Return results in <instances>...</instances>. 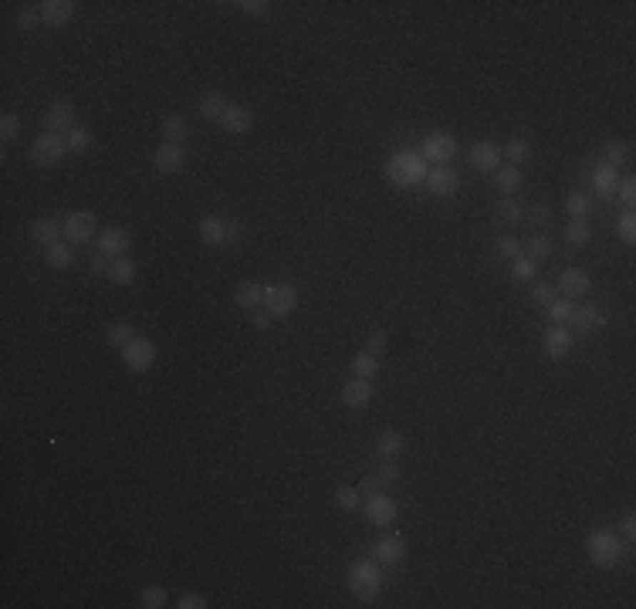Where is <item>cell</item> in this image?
Wrapping results in <instances>:
<instances>
[{
    "instance_id": "obj_3",
    "label": "cell",
    "mask_w": 636,
    "mask_h": 609,
    "mask_svg": "<svg viewBox=\"0 0 636 609\" xmlns=\"http://www.w3.org/2000/svg\"><path fill=\"white\" fill-rule=\"evenodd\" d=\"M386 173H390V180L396 183V186H416V183L427 180V163L413 153H396V156H390Z\"/></svg>"
},
{
    "instance_id": "obj_32",
    "label": "cell",
    "mask_w": 636,
    "mask_h": 609,
    "mask_svg": "<svg viewBox=\"0 0 636 609\" xmlns=\"http://www.w3.org/2000/svg\"><path fill=\"white\" fill-rule=\"evenodd\" d=\"M376 451H379V457H383V460H393V457L403 451V437L396 433V430H383V433H379Z\"/></svg>"
},
{
    "instance_id": "obj_54",
    "label": "cell",
    "mask_w": 636,
    "mask_h": 609,
    "mask_svg": "<svg viewBox=\"0 0 636 609\" xmlns=\"http://www.w3.org/2000/svg\"><path fill=\"white\" fill-rule=\"evenodd\" d=\"M176 606H180V609H203V606H207V599L200 596V593H186V596H180Z\"/></svg>"
},
{
    "instance_id": "obj_36",
    "label": "cell",
    "mask_w": 636,
    "mask_h": 609,
    "mask_svg": "<svg viewBox=\"0 0 636 609\" xmlns=\"http://www.w3.org/2000/svg\"><path fill=\"white\" fill-rule=\"evenodd\" d=\"M572 308H575V305H572V298L558 295V298L552 301V305H545L548 322H552V325H565V322H569V315H572Z\"/></svg>"
},
{
    "instance_id": "obj_24",
    "label": "cell",
    "mask_w": 636,
    "mask_h": 609,
    "mask_svg": "<svg viewBox=\"0 0 636 609\" xmlns=\"http://www.w3.org/2000/svg\"><path fill=\"white\" fill-rule=\"evenodd\" d=\"M592 186H596V193L599 196H612L616 193V169L610 166V163H599V166H592Z\"/></svg>"
},
{
    "instance_id": "obj_44",
    "label": "cell",
    "mask_w": 636,
    "mask_h": 609,
    "mask_svg": "<svg viewBox=\"0 0 636 609\" xmlns=\"http://www.w3.org/2000/svg\"><path fill=\"white\" fill-rule=\"evenodd\" d=\"M498 213H501L508 223H515V221H521V217H525V210H521V203L515 200V196H505V200L498 203Z\"/></svg>"
},
{
    "instance_id": "obj_35",
    "label": "cell",
    "mask_w": 636,
    "mask_h": 609,
    "mask_svg": "<svg viewBox=\"0 0 636 609\" xmlns=\"http://www.w3.org/2000/svg\"><path fill=\"white\" fill-rule=\"evenodd\" d=\"M352 373L359 379H373L379 373V359L373 356V352H359L355 359H352Z\"/></svg>"
},
{
    "instance_id": "obj_31",
    "label": "cell",
    "mask_w": 636,
    "mask_h": 609,
    "mask_svg": "<svg viewBox=\"0 0 636 609\" xmlns=\"http://www.w3.org/2000/svg\"><path fill=\"white\" fill-rule=\"evenodd\" d=\"M44 258H48V264H51V268L65 271L68 264H71V258H75V254H71V244H68V241H54V244L48 247V251H44Z\"/></svg>"
},
{
    "instance_id": "obj_23",
    "label": "cell",
    "mask_w": 636,
    "mask_h": 609,
    "mask_svg": "<svg viewBox=\"0 0 636 609\" xmlns=\"http://www.w3.org/2000/svg\"><path fill=\"white\" fill-rule=\"evenodd\" d=\"M264 295H268V288H264V285L247 281V285H241L234 291V301L241 305V308H247V311H258L261 305H264Z\"/></svg>"
},
{
    "instance_id": "obj_15",
    "label": "cell",
    "mask_w": 636,
    "mask_h": 609,
    "mask_svg": "<svg viewBox=\"0 0 636 609\" xmlns=\"http://www.w3.org/2000/svg\"><path fill=\"white\" fill-rule=\"evenodd\" d=\"M423 183H427V190L433 196H447V193H454L457 186H460V176H457L450 166H437V169H430Z\"/></svg>"
},
{
    "instance_id": "obj_26",
    "label": "cell",
    "mask_w": 636,
    "mask_h": 609,
    "mask_svg": "<svg viewBox=\"0 0 636 609\" xmlns=\"http://www.w3.org/2000/svg\"><path fill=\"white\" fill-rule=\"evenodd\" d=\"M565 241H569L572 247H585L589 241H592V223L585 221V217L569 221V223H565Z\"/></svg>"
},
{
    "instance_id": "obj_52",
    "label": "cell",
    "mask_w": 636,
    "mask_h": 609,
    "mask_svg": "<svg viewBox=\"0 0 636 609\" xmlns=\"http://www.w3.org/2000/svg\"><path fill=\"white\" fill-rule=\"evenodd\" d=\"M620 200L626 203V210H633V203H636V180L633 176L623 180V186H620Z\"/></svg>"
},
{
    "instance_id": "obj_57",
    "label": "cell",
    "mask_w": 636,
    "mask_h": 609,
    "mask_svg": "<svg viewBox=\"0 0 636 609\" xmlns=\"http://www.w3.org/2000/svg\"><path fill=\"white\" fill-rule=\"evenodd\" d=\"M237 7L247 14H268V4H264V0H244V4H237Z\"/></svg>"
},
{
    "instance_id": "obj_39",
    "label": "cell",
    "mask_w": 636,
    "mask_h": 609,
    "mask_svg": "<svg viewBox=\"0 0 636 609\" xmlns=\"http://www.w3.org/2000/svg\"><path fill=\"white\" fill-rule=\"evenodd\" d=\"M139 606L163 609V606H166V589H163V585H146L143 593H139Z\"/></svg>"
},
{
    "instance_id": "obj_38",
    "label": "cell",
    "mask_w": 636,
    "mask_h": 609,
    "mask_svg": "<svg viewBox=\"0 0 636 609\" xmlns=\"http://www.w3.org/2000/svg\"><path fill=\"white\" fill-rule=\"evenodd\" d=\"M511 278H515V281H532V278H538V264L521 254V258H515V264H511Z\"/></svg>"
},
{
    "instance_id": "obj_8",
    "label": "cell",
    "mask_w": 636,
    "mask_h": 609,
    "mask_svg": "<svg viewBox=\"0 0 636 609\" xmlns=\"http://www.w3.org/2000/svg\"><path fill=\"white\" fill-rule=\"evenodd\" d=\"M295 305H298V291L291 285H274V288H268V295H264V311H268L271 318L291 315Z\"/></svg>"
},
{
    "instance_id": "obj_29",
    "label": "cell",
    "mask_w": 636,
    "mask_h": 609,
    "mask_svg": "<svg viewBox=\"0 0 636 609\" xmlns=\"http://www.w3.org/2000/svg\"><path fill=\"white\" fill-rule=\"evenodd\" d=\"M159 132H163V143H173V146H180L183 139H186V122H183V116H166L163 119V126H159Z\"/></svg>"
},
{
    "instance_id": "obj_43",
    "label": "cell",
    "mask_w": 636,
    "mask_h": 609,
    "mask_svg": "<svg viewBox=\"0 0 636 609\" xmlns=\"http://www.w3.org/2000/svg\"><path fill=\"white\" fill-rule=\"evenodd\" d=\"M335 505L342 508V511H352V508L359 505V488H349V484L335 488Z\"/></svg>"
},
{
    "instance_id": "obj_53",
    "label": "cell",
    "mask_w": 636,
    "mask_h": 609,
    "mask_svg": "<svg viewBox=\"0 0 636 609\" xmlns=\"http://www.w3.org/2000/svg\"><path fill=\"white\" fill-rule=\"evenodd\" d=\"M38 21H41V11H21L17 14V27H21V31H34Z\"/></svg>"
},
{
    "instance_id": "obj_13",
    "label": "cell",
    "mask_w": 636,
    "mask_h": 609,
    "mask_svg": "<svg viewBox=\"0 0 636 609\" xmlns=\"http://www.w3.org/2000/svg\"><path fill=\"white\" fill-rule=\"evenodd\" d=\"M129 231H122V227H105L99 233V251H102L105 258H126V251H129Z\"/></svg>"
},
{
    "instance_id": "obj_11",
    "label": "cell",
    "mask_w": 636,
    "mask_h": 609,
    "mask_svg": "<svg viewBox=\"0 0 636 609\" xmlns=\"http://www.w3.org/2000/svg\"><path fill=\"white\" fill-rule=\"evenodd\" d=\"M589 288H592V278L582 268H565L558 274V291L565 298H582V295H589Z\"/></svg>"
},
{
    "instance_id": "obj_22",
    "label": "cell",
    "mask_w": 636,
    "mask_h": 609,
    "mask_svg": "<svg viewBox=\"0 0 636 609\" xmlns=\"http://www.w3.org/2000/svg\"><path fill=\"white\" fill-rule=\"evenodd\" d=\"M468 159H470V166L480 169V173H494V169H498V163H501V153H498L491 143H478L474 149H470Z\"/></svg>"
},
{
    "instance_id": "obj_41",
    "label": "cell",
    "mask_w": 636,
    "mask_h": 609,
    "mask_svg": "<svg viewBox=\"0 0 636 609\" xmlns=\"http://www.w3.org/2000/svg\"><path fill=\"white\" fill-rule=\"evenodd\" d=\"M602 163H610L612 169H620L623 163H630V149L623 143H606V153H602Z\"/></svg>"
},
{
    "instance_id": "obj_34",
    "label": "cell",
    "mask_w": 636,
    "mask_h": 609,
    "mask_svg": "<svg viewBox=\"0 0 636 609\" xmlns=\"http://www.w3.org/2000/svg\"><path fill=\"white\" fill-rule=\"evenodd\" d=\"M108 278L116 281V285H132V278H136V264L132 258H116L108 264Z\"/></svg>"
},
{
    "instance_id": "obj_50",
    "label": "cell",
    "mask_w": 636,
    "mask_h": 609,
    "mask_svg": "<svg viewBox=\"0 0 636 609\" xmlns=\"http://www.w3.org/2000/svg\"><path fill=\"white\" fill-rule=\"evenodd\" d=\"M365 352H373L376 359L386 352V332H383V328H373V332H369V349Z\"/></svg>"
},
{
    "instance_id": "obj_10",
    "label": "cell",
    "mask_w": 636,
    "mask_h": 609,
    "mask_svg": "<svg viewBox=\"0 0 636 609\" xmlns=\"http://www.w3.org/2000/svg\"><path fill=\"white\" fill-rule=\"evenodd\" d=\"M396 515H400V508H396V501H393L390 494H373L369 501H365V518L373 521V525H379V528H386V525H393L396 521Z\"/></svg>"
},
{
    "instance_id": "obj_59",
    "label": "cell",
    "mask_w": 636,
    "mask_h": 609,
    "mask_svg": "<svg viewBox=\"0 0 636 609\" xmlns=\"http://www.w3.org/2000/svg\"><path fill=\"white\" fill-rule=\"evenodd\" d=\"M251 322H254V328H268V325H271V315H268V311H254Z\"/></svg>"
},
{
    "instance_id": "obj_17",
    "label": "cell",
    "mask_w": 636,
    "mask_h": 609,
    "mask_svg": "<svg viewBox=\"0 0 636 609\" xmlns=\"http://www.w3.org/2000/svg\"><path fill=\"white\" fill-rule=\"evenodd\" d=\"M406 552V542H403L400 535H383L376 545H373V558H376L379 565H396Z\"/></svg>"
},
{
    "instance_id": "obj_37",
    "label": "cell",
    "mask_w": 636,
    "mask_h": 609,
    "mask_svg": "<svg viewBox=\"0 0 636 609\" xmlns=\"http://www.w3.org/2000/svg\"><path fill=\"white\" fill-rule=\"evenodd\" d=\"M105 338H108V346H129L132 338V325L129 322H112L105 328Z\"/></svg>"
},
{
    "instance_id": "obj_4",
    "label": "cell",
    "mask_w": 636,
    "mask_h": 609,
    "mask_svg": "<svg viewBox=\"0 0 636 609\" xmlns=\"http://www.w3.org/2000/svg\"><path fill=\"white\" fill-rule=\"evenodd\" d=\"M65 153H68V139L61 132H44V136H38L34 146H31V159H34L38 166H54V163L65 159Z\"/></svg>"
},
{
    "instance_id": "obj_21",
    "label": "cell",
    "mask_w": 636,
    "mask_h": 609,
    "mask_svg": "<svg viewBox=\"0 0 636 609\" xmlns=\"http://www.w3.org/2000/svg\"><path fill=\"white\" fill-rule=\"evenodd\" d=\"M200 241L210 247H221L231 241V231H227V223H223L221 217H203V221H200Z\"/></svg>"
},
{
    "instance_id": "obj_9",
    "label": "cell",
    "mask_w": 636,
    "mask_h": 609,
    "mask_svg": "<svg viewBox=\"0 0 636 609\" xmlns=\"http://www.w3.org/2000/svg\"><path fill=\"white\" fill-rule=\"evenodd\" d=\"M41 122H44V129L48 132H68L71 126H75V105L65 102V99H58V102H51L48 109H44Z\"/></svg>"
},
{
    "instance_id": "obj_46",
    "label": "cell",
    "mask_w": 636,
    "mask_h": 609,
    "mask_svg": "<svg viewBox=\"0 0 636 609\" xmlns=\"http://www.w3.org/2000/svg\"><path fill=\"white\" fill-rule=\"evenodd\" d=\"M498 254L501 258H508V261H515V258H521V244L515 241V237H498Z\"/></svg>"
},
{
    "instance_id": "obj_2",
    "label": "cell",
    "mask_w": 636,
    "mask_h": 609,
    "mask_svg": "<svg viewBox=\"0 0 636 609\" xmlns=\"http://www.w3.org/2000/svg\"><path fill=\"white\" fill-rule=\"evenodd\" d=\"M379 585H383V572L373 558H359V562H352L349 569V589L355 599H363V603H373L379 596Z\"/></svg>"
},
{
    "instance_id": "obj_6",
    "label": "cell",
    "mask_w": 636,
    "mask_h": 609,
    "mask_svg": "<svg viewBox=\"0 0 636 609\" xmlns=\"http://www.w3.org/2000/svg\"><path fill=\"white\" fill-rule=\"evenodd\" d=\"M122 363L132 373H146L149 366L156 363V346L149 338H132L129 346H122Z\"/></svg>"
},
{
    "instance_id": "obj_12",
    "label": "cell",
    "mask_w": 636,
    "mask_h": 609,
    "mask_svg": "<svg viewBox=\"0 0 636 609\" xmlns=\"http://www.w3.org/2000/svg\"><path fill=\"white\" fill-rule=\"evenodd\" d=\"M183 163H186V149H183V146H173V143H163L156 149V156H153V166H156V173H163V176L180 173Z\"/></svg>"
},
{
    "instance_id": "obj_48",
    "label": "cell",
    "mask_w": 636,
    "mask_h": 609,
    "mask_svg": "<svg viewBox=\"0 0 636 609\" xmlns=\"http://www.w3.org/2000/svg\"><path fill=\"white\" fill-rule=\"evenodd\" d=\"M355 488H359V494H365V498H373V494H379V491H383V488H386V484H383V478H379V474H365V478L359 480Z\"/></svg>"
},
{
    "instance_id": "obj_30",
    "label": "cell",
    "mask_w": 636,
    "mask_h": 609,
    "mask_svg": "<svg viewBox=\"0 0 636 609\" xmlns=\"http://www.w3.org/2000/svg\"><path fill=\"white\" fill-rule=\"evenodd\" d=\"M227 99H223L221 91H207V95H203V99H200V116L203 119H217V122H221V116L223 112H227Z\"/></svg>"
},
{
    "instance_id": "obj_16",
    "label": "cell",
    "mask_w": 636,
    "mask_h": 609,
    "mask_svg": "<svg viewBox=\"0 0 636 609\" xmlns=\"http://www.w3.org/2000/svg\"><path fill=\"white\" fill-rule=\"evenodd\" d=\"M542 346H545L548 359H565V356L572 352V332L565 328V325H552V328L545 332V342H542Z\"/></svg>"
},
{
    "instance_id": "obj_47",
    "label": "cell",
    "mask_w": 636,
    "mask_h": 609,
    "mask_svg": "<svg viewBox=\"0 0 636 609\" xmlns=\"http://www.w3.org/2000/svg\"><path fill=\"white\" fill-rule=\"evenodd\" d=\"M558 298V288L555 285H535L532 288V301L535 305H552Z\"/></svg>"
},
{
    "instance_id": "obj_49",
    "label": "cell",
    "mask_w": 636,
    "mask_h": 609,
    "mask_svg": "<svg viewBox=\"0 0 636 609\" xmlns=\"http://www.w3.org/2000/svg\"><path fill=\"white\" fill-rule=\"evenodd\" d=\"M0 136H4V143H11L14 136H21V119L17 116H4V122H0Z\"/></svg>"
},
{
    "instance_id": "obj_7",
    "label": "cell",
    "mask_w": 636,
    "mask_h": 609,
    "mask_svg": "<svg viewBox=\"0 0 636 609\" xmlns=\"http://www.w3.org/2000/svg\"><path fill=\"white\" fill-rule=\"evenodd\" d=\"M95 227H99L95 213H91V210H79V213H68V221L61 231H65L68 244H89L91 237H95Z\"/></svg>"
},
{
    "instance_id": "obj_5",
    "label": "cell",
    "mask_w": 636,
    "mask_h": 609,
    "mask_svg": "<svg viewBox=\"0 0 636 609\" xmlns=\"http://www.w3.org/2000/svg\"><path fill=\"white\" fill-rule=\"evenodd\" d=\"M457 153V139L450 132H430L423 139V159L427 163H437V166H447Z\"/></svg>"
},
{
    "instance_id": "obj_19",
    "label": "cell",
    "mask_w": 636,
    "mask_h": 609,
    "mask_svg": "<svg viewBox=\"0 0 636 609\" xmlns=\"http://www.w3.org/2000/svg\"><path fill=\"white\" fill-rule=\"evenodd\" d=\"M602 322H606V318H602V311H599L596 305H575L565 325H569L572 332H589V328H599Z\"/></svg>"
},
{
    "instance_id": "obj_42",
    "label": "cell",
    "mask_w": 636,
    "mask_h": 609,
    "mask_svg": "<svg viewBox=\"0 0 636 609\" xmlns=\"http://www.w3.org/2000/svg\"><path fill=\"white\" fill-rule=\"evenodd\" d=\"M565 210L572 213V221H575V217H585V213H589V193H582V190L569 193V200H565Z\"/></svg>"
},
{
    "instance_id": "obj_14",
    "label": "cell",
    "mask_w": 636,
    "mask_h": 609,
    "mask_svg": "<svg viewBox=\"0 0 636 609\" xmlns=\"http://www.w3.org/2000/svg\"><path fill=\"white\" fill-rule=\"evenodd\" d=\"M342 403L352 406V410H365L369 403H373V379H349L345 386H342Z\"/></svg>"
},
{
    "instance_id": "obj_51",
    "label": "cell",
    "mask_w": 636,
    "mask_h": 609,
    "mask_svg": "<svg viewBox=\"0 0 636 609\" xmlns=\"http://www.w3.org/2000/svg\"><path fill=\"white\" fill-rule=\"evenodd\" d=\"M376 474L383 478V484H393V480H400V467H396V460H383Z\"/></svg>"
},
{
    "instance_id": "obj_45",
    "label": "cell",
    "mask_w": 636,
    "mask_h": 609,
    "mask_svg": "<svg viewBox=\"0 0 636 609\" xmlns=\"http://www.w3.org/2000/svg\"><path fill=\"white\" fill-rule=\"evenodd\" d=\"M616 231H620V237H623V244H633V241H636V217H633V210H626L623 217L616 221Z\"/></svg>"
},
{
    "instance_id": "obj_56",
    "label": "cell",
    "mask_w": 636,
    "mask_h": 609,
    "mask_svg": "<svg viewBox=\"0 0 636 609\" xmlns=\"http://www.w3.org/2000/svg\"><path fill=\"white\" fill-rule=\"evenodd\" d=\"M528 217H532L535 223H548V221H552V207H545V203H535V207L528 210Z\"/></svg>"
},
{
    "instance_id": "obj_1",
    "label": "cell",
    "mask_w": 636,
    "mask_h": 609,
    "mask_svg": "<svg viewBox=\"0 0 636 609\" xmlns=\"http://www.w3.org/2000/svg\"><path fill=\"white\" fill-rule=\"evenodd\" d=\"M589 558L602 565V569H612V565H620L623 562V538L612 532V528H596V532L589 535Z\"/></svg>"
},
{
    "instance_id": "obj_18",
    "label": "cell",
    "mask_w": 636,
    "mask_h": 609,
    "mask_svg": "<svg viewBox=\"0 0 636 609\" xmlns=\"http://www.w3.org/2000/svg\"><path fill=\"white\" fill-rule=\"evenodd\" d=\"M75 17V0H44L41 4V21L51 27H61Z\"/></svg>"
},
{
    "instance_id": "obj_28",
    "label": "cell",
    "mask_w": 636,
    "mask_h": 609,
    "mask_svg": "<svg viewBox=\"0 0 636 609\" xmlns=\"http://www.w3.org/2000/svg\"><path fill=\"white\" fill-rule=\"evenodd\" d=\"M58 233H61V227H58L51 217H41V221L31 223V237H34L38 244H44V247H51L54 241H58Z\"/></svg>"
},
{
    "instance_id": "obj_55",
    "label": "cell",
    "mask_w": 636,
    "mask_h": 609,
    "mask_svg": "<svg viewBox=\"0 0 636 609\" xmlns=\"http://www.w3.org/2000/svg\"><path fill=\"white\" fill-rule=\"evenodd\" d=\"M620 532H623L626 545H633V535H636V518H633V515H623V521H620Z\"/></svg>"
},
{
    "instance_id": "obj_40",
    "label": "cell",
    "mask_w": 636,
    "mask_h": 609,
    "mask_svg": "<svg viewBox=\"0 0 636 609\" xmlns=\"http://www.w3.org/2000/svg\"><path fill=\"white\" fill-rule=\"evenodd\" d=\"M65 139H68V149H71V153H85L91 146V136L85 126H71V129L65 132Z\"/></svg>"
},
{
    "instance_id": "obj_20",
    "label": "cell",
    "mask_w": 636,
    "mask_h": 609,
    "mask_svg": "<svg viewBox=\"0 0 636 609\" xmlns=\"http://www.w3.org/2000/svg\"><path fill=\"white\" fill-rule=\"evenodd\" d=\"M221 126H223V132L241 136V132H247L254 126V116H251V109H244V105H227V112L221 116Z\"/></svg>"
},
{
    "instance_id": "obj_33",
    "label": "cell",
    "mask_w": 636,
    "mask_h": 609,
    "mask_svg": "<svg viewBox=\"0 0 636 609\" xmlns=\"http://www.w3.org/2000/svg\"><path fill=\"white\" fill-rule=\"evenodd\" d=\"M498 190L505 196H515L521 190V169L518 166H505L498 169Z\"/></svg>"
},
{
    "instance_id": "obj_58",
    "label": "cell",
    "mask_w": 636,
    "mask_h": 609,
    "mask_svg": "<svg viewBox=\"0 0 636 609\" xmlns=\"http://www.w3.org/2000/svg\"><path fill=\"white\" fill-rule=\"evenodd\" d=\"M91 271H95V274H108V264H105L102 251H95V254H91Z\"/></svg>"
},
{
    "instance_id": "obj_25",
    "label": "cell",
    "mask_w": 636,
    "mask_h": 609,
    "mask_svg": "<svg viewBox=\"0 0 636 609\" xmlns=\"http://www.w3.org/2000/svg\"><path fill=\"white\" fill-rule=\"evenodd\" d=\"M552 237H545V233H532V237H528V241H525V244H521V251H525V258H532L535 264H538V261H545L548 254H552Z\"/></svg>"
},
{
    "instance_id": "obj_27",
    "label": "cell",
    "mask_w": 636,
    "mask_h": 609,
    "mask_svg": "<svg viewBox=\"0 0 636 609\" xmlns=\"http://www.w3.org/2000/svg\"><path fill=\"white\" fill-rule=\"evenodd\" d=\"M505 159H508V166H521L528 156H532V146H528V139H521V136H511L505 143Z\"/></svg>"
}]
</instances>
